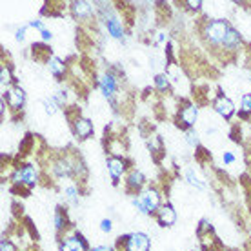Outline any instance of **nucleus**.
Here are the masks:
<instances>
[{
    "instance_id": "nucleus-1",
    "label": "nucleus",
    "mask_w": 251,
    "mask_h": 251,
    "mask_svg": "<svg viewBox=\"0 0 251 251\" xmlns=\"http://www.w3.org/2000/svg\"><path fill=\"white\" fill-rule=\"evenodd\" d=\"M229 29H231V25L227 24L226 20H211L204 27V35H206L207 42H211L213 46H224Z\"/></svg>"
},
{
    "instance_id": "nucleus-2",
    "label": "nucleus",
    "mask_w": 251,
    "mask_h": 251,
    "mask_svg": "<svg viewBox=\"0 0 251 251\" xmlns=\"http://www.w3.org/2000/svg\"><path fill=\"white\" fill-rule=\"evenodd\" d=\"M150 250V237L146 233H131L124 240V251H148Z\"/></svg>"
},
{
    "instance_id": "nucleus-3",
    "label": "nucleus",
    "mask_w": 251,
    "mask_h": 251,
    "mask_svg": "<svg viewBox=\"0 0 251 251\" xmlns=\"http://www.w3.org/2000/svg\"><path fill=\"white\" fill-rule=\"evenodd\" d=\"M13 180L17 184H27V186H35L38 182V173L33 166H24L20 170L15 171Z\"/></svg>"
},
{
    "instance_id": "nucleus-4",
    "label": "nucleus",
    "mask_w": 251,
    "mask_h": 251,
    "mask_svg": "<svg viewBox=\"0 0 251 251\" xmlns=\"http://www.w3.org/2000/svg\"><path fill=\"white\" fill-rule=\"evenodd\" d=\"M73 129H75V135L78 138H88L93 133V124L84 117H76L73 122Z\"/></svg>"
},
{
    "instance_id": "nucleus-5",
    "label": "nucleus",
    "mask_w": 251,
    "mask_h": 251,
    "mask_svg": "<svg viewBox=\"0 0 251 251\" xmlns=\"http://www.w3.org/2000/svg\"><path fill=\"white\" fill-rule=\"evenodd\" d=\"M213 107H215V111L219 115H222L224 119H229V117L235 113V104H233L227 97H219Z\"/></svg>"
},
{
    "instance_id": "nucleus-6",
    "label": "nucleus",
    "mask_w": 251,
    "mask_h": 251,
    "mask_svg": "<svg viewBox=\"0 0 251 251\" xmlns=\"http://www.w3.org/2000/svg\"><path fill=\"white\" fill-rule=\"evenodd\" d=\"M140 199L144 201L150 213H153V211L158 209V206H160V195H158L157 189H148V191H144V193L140 195Z\"/></svg>"
},
{
    "instance_id": "nucleus-7",
    "label": "nucleus",
    "mask_w": 251,
    "mask_h": 251,
    "mask_svg": "<svg viewBox=\"0 0 251 251\" xmlns=\"http://www.w3.org/2000/svg\"><path fill=\"white\" fill-rule=\"evenodd\" d=\"M107 170H109V173H111V178L117 182L120 176H122L124 170H126L124 160H122V158H119V157H109V158H107Z\"/></svg>"
},
{
    "instance_id": "nucleus-8",
    "label": "nucleus",
    "mask_w": 251,
    "mask_h": 251,
    "mask_svg": "<svg viewBox=\"0 0 251 251\" xmlns=\"http://www.w3.org/2000/svg\"><path fill=\"white\" fill-rule=\"evenodd\" d=\"M99 86H100L102 93L106 95L107 99H113L115 91H117V82L111 75H102L99 78Z\"/></svg>"
},
{
    "instance_id": "nucleus-9",
    "label": "nucleus",
    "mask_w": 251,
    "mask_h": 251,
    "mask_svg": "<svg viewBox=\"0 0 251 251\" xmlns=\"http://www.w3.org/2000/svg\"><path fill=\"white\" fill-rule=\"evenodd\" d=\"M176 220V215H175V209L168 204V206H162L158 209V222H160V226H173Z\"/></svg>"
},
{
    "instance_id": "nucleus-10",
    "label": "nucleus",
    "mask_w": 251,
    "mask_h": 251,
    "mask_svg": "<svg viewBox=\"0 0 251 251\" xmlns=\"http://www.w3.org/2000/svg\"><path fill=\"white\" fill-rule=\"evenodd\" d=\"M24 99H25V95L20 88L7 89V102H9V106H11L13 109H20V107L24 106Z\"/></svg>"
},
{
    "instance_id": "nucleus-11",
    "label": "nucleus",
    "mask_w": 251,
    "mask_h": 251,
    "mask_svg": "<svg viewBox=\"0 0 251 251\" xmlns=\"http://www.w3.org/2000/svg\"><path fill=\"white\" fill-rule=\"evenodd\" d=\"M106 27L107 31H109V35L115 38H120L122 35H124V25H122V22H120L117 17H113V15H109V17H106Z\"/></svg>"
},
{
    "instance_id": "nucleus-12",
    "label": "nucleus",
    "mask_w": 251,
    "mask_h": 251,
    "mask_svg": "<svg viewBox=\"0 0 251 251\" xmlns=\"http://www.w3.org/2000/svg\"><path fill=\"white\" fill-rule=\"evenodd\" d=\"M60 251H86V242L80 237H69V239L62 240Z\"/></svg>"
},
{
    "instance_id": "nucleus-13",
    "label": "nucleus",
    "mask_w": 251,
    "mask_h": 251,
    "mask_svg": "<svg viewBox=\"0 0 251 251\" xmlns=\"http://www.w3.org/2000/svg\"><path fill=\"white\" fill-rule=\"evenodd\" d=\"M197 115H199V109L195 106H186L180 111V120H182V124L186 126H193L195 120H197Z\"/></svg>"
},
{
    "instance_id": "nucleus-14",
    "label": "nucleus",
    "mask_w": 251,
    "mask_h": 251,
    "mask_svg": "<svg viewBox=\"0 0 251 251\" xmlns=\"http://www.w3.org/2000/svg\"><path fill=\"white\" fill-rule=\"evenodd\" d=\"M73 13L80 19H89L91 13H93V7H91L89 2H75L73 4Z\"/></svg>"
},
{
    "instance_id": "nucleus-15",
    "label": "nucleus",
    "mask_w": 251,
    "mask_h": 251,
    "mask_svg": "<svg viewBox=\"0 0 251 251\" xmlns=\"http://www.w3.org/2000/svg\"><path fill=\"white\" fill-rule=\"evenodd\" d=\"M239 44H240L239 33L231 27V29H229V33H227L226 42H224V46H222V48H226L227 51H235V50H239Z\"/></svg>"
},
{
    "instance_id": "nucleus-16",
    "label": "nucleus",
    "mask_w": 251,
    "mask_h": 251,
    "mask_svg": "<svg viewBox=\"0 0 251 251\" xmlns=\"http://www.w3.org/2000/svg\"><path fill=\"white\" fill-rule=\"evenodd\" d=\"M48 64H50L51 73H53V75L57 76V78L64 76V73H66V66H64V62L60 60V58H57V57H50Z\"/></svg>"
},
{
    "instance_id": "nucleus-17",
    "label": "nucleus",
    "mask_w": 251,
    "mask_h": 251,
    "mask_svg": "<svg viewBox=\"0 0 251 251\" xmlns=\"http://www.w3.org/2000/svg\"><path fill=\"white\" fill-rule=\"evenodd\" d=\"M142 184H144V175H142L140 171L133 170L131 173H129V176H127V186L131 189H138Z\"/></svg>"
},
{
    "instance_id": "nucleus-18",
    "label": "nucleus",
    "mask_w": 251,
    "mask_h": 251,
    "mask_svg": "<svg viewBox=\"0 0 251 251\" xmlns=\"http://www.w3.org/2000/svg\"><path fill=\"white\" fill-rule=\"evenodd\" d=\"M186 178H188V182L191 184V186H195L197 189H206V184L202 182L201 178L197 176V173H195L191 168H189V170H186Z\"/></svg>"
},
{
    "instance_id": "nucleus-19",
    "label": "nucleus",
    "mask_w": 251,
    "mask_h": 251,
    "mask_svg": "<svg viewBox=\"0 0 251 251\" xmlns=\"http://www.w3.org/2000/svg\"><path fill=\"white\" fill-rule=\"evenodd\" d=\"M44 107H46V113L48 115H55L58 111V102L53 99V97H50V99H46L44 100Z\"/></svg>"
},
{
    "instance_id": "nucleus-20",
    "label": "nucleus",
    "mask_w": 251,
    "mask_h": 251,
    "mask_svg": "<svg viewBox=\"0 0 251 251\" xmlns=\"http://www.w3.org/2000/svg\"><path fill=\"white\" fill-rule=\"evenodd\" d=\"M186 140H188V144L191 148H197L199 146V135H197V131L195 129H188L186 131Z\"/></svg>"
},
{
    "instance_id": "nucleus-21",
    "label": "nucleus",
    "mask_w": 251,
    "mask_h": 251,
    "mask_svg": "<svg viewBox=\"0 0 251 251\" xmlns=\"http://www.w3.org/2000/svg\"><path fill=\"white\" fill-rule=\"evenodd\" d=\"M133 206L137 207V209L142 215H148V213H150V211H148V207H146V204H144V201H142L140 197H138V199H133Z\"/></svg>"
},
{
    "instance_id": "nucleus-22",
    "label": "nucleus",
    "mask_w": 251,
    "mask_h": 251,
    "mask_svg": "<svg viewBox=\"0 0 251 251\" xmlns=\"http://www.w3.org/2000/svg\"><path fill=\"white\" fill-rule=\"evenodd\" d=\"M242 113H251V95H242Z\"/></svg>"
},
{
    "instance_id": "nucleus-23",
    "label": "nucleus",
    "mask_w": 251,
    "mask_h": 251,
    "mask_svg": "<svg viewBox=\"0 0 251 251\" xmlns=\"http://www.w3.org/2000/svg\"><path fill=\"white\" fill-rule=\"evenodd\" d=\"M64 193H66V197H68V199H69V201H71V202H76V197H78V191H76L75 186H68V188H66V191H64Z\"/></svg>"
},
{
    "instance_id": "nucleus-24",
    "label": "nucleus",
    "mask_w": 251,
    "mask_h": 251,
    "mask_svg": "<svg viewBox=\"0 0 251 251\" xmlns=\"http://www.w3.org/2000/svg\"><path fill=\"white\" fill-rule=\"evenodd\" d=\"M155 84H157L158 89H166L168 88V76L166 75H157V78H155Z\"/></svg>"
},
{
    "instance_id": "nucleus-25",
    "label": "nucleus",
    "mask_w": 251,
    "mask_h": 251,
    "mask_svg": "<svg viewBox=\"0 0 251 251\" xmlns=\"http://www.w3.org/2000/svg\"><path fill=\"white\" fill-rule=\"evenodd\" d=\"M2 84L6 86V84H9V80H11V69L9 68H2Z\"/></svg>"
},
{
    "instance_id": "nucleus-26",
    "label": "nucleus",
    "mask_w": 251,
    "mask_h": 251,
    "mask_svg": "<svg viewBox=\"0 0 251 251\" xmlns=\"http://www.w3.org/2000/svg\"><path fill=\"white\" fill-rule=\"evenodd\" d=\"M0 251H17V248L9 242L7 239H2V244H0Z\"/></svg>"
},
{
    "instance_id": "nucleus-27",
    "label": "nucleus",
    "mask_w": 251,
    "mask_h": 251,
    "mask_svg": "<svg viewBox=\"0 0 251 251\" xmlns=\"http://www.w3.org/2000/svg\"><path fill=\"white\" fill-rule=\"evenodd\" d=\"M55 222H57V229H62V226H66V217H62V211H60V209L57 211Z\"/></svg>"
},
{
    "instance_id": "nucleus-28",
    "label": "nucleus",
    "mask_w": 251,
    "mask_h": 251,
    "mask_svg": "<svg viewBox=\"0 0 251 251\" xmlns=\"http://www.w3.org/2000/svg\"><path fill=\"white\" fill-rule=\"evenodd\" d=\"M100 229L104 233H109V231H111V220H109V219H104V220H102V222H100Z\"/></svg>"
},
{
    "instance_id": "nucleus-29",
    "label": "nucleus",
    "mask_w": 251,
    "mask_h": 251,
    "mask_svg": "<svg viewBox=\"0 0 251 251\" xmlns=\"http://www.w3.org/2000/svg\"><path fill=\"white\" fill-rule=\"evenodd\" d=\"M224 162H226V164H233V162H235V157H233L229 151H226V153H224Z\"/></svg>"
},
{
    "instance_id": "nucleus-30",
    "label": "nucleus",
    "mask_w": 251,
    "mask_h": 251,
    "mask_svg": "<svg viewBox=\"0 0 251 251\" xmlns=\"http://www.w3.org/2000/svg\"><path fill=\"white\" fill-rule=\"evenodd\" d=\"M25 29H27V27H22V29H19V31H17V40H19V42H22V40H24L25 38Z\"/></svg>"
},
{
    "instance_id": "nucleus-31",
    "label": "nucleus",
    "mask_w": 251,
    "mask_h": 251,
    "mask_svg": "<svg viewBox=\"0 0 251 251\" xmlns=\"http://www.w3.org/2000/svg\"><path fill=\"white\" fill-rule=\"evenodd\" d=\"M40 35H42V38H44V40H51V31H48V29L40 31Z\"/></svg>"
},
{
    "instance_id": "nucleus-32",
    "label": "nucleus",
    "mask_w": 251,
    "mask_h": 251,
    "mask_svg": "<svg viewBox=\"0 0 251 251\" xmlns=\"http://www.w3.org/2000/svg\"><path fill=\"white\" fill-rule=\"evenodd\" d=\"M201 4H202V2H188V6L191 7V9H199V7H201Z\"/></svg>"
},
{
    "instance_id": "nucleus-33",
    "label": "nucleus",
    "mask_w": 251,
    "mask_h": 251,
    "mask_svg": "<svg viewBox=\"0 0 251 251\" xmlns=\"http://www.w3.org/2000/svg\"><path fill=\"white\" fill-rule=\"evenodd\" d=\"M91 251H111V250H109L107 246H97V248H93Z\"/></svg>"
},
{
    "instance_id": "nucleus-34",
    "label": "nucleus",
    "mask_w": 251,
    "mask_h": 251,
    "mask_svg": "<svg viewBox=\"0 0 251 251\" xmlns=\"http://www.w3.org/2000/svg\"><path fill=\"white\" fill-rule=\"evenodd\" d=\"M250 80H251V75H250Z\"/></svg>"
}]
</instances>
